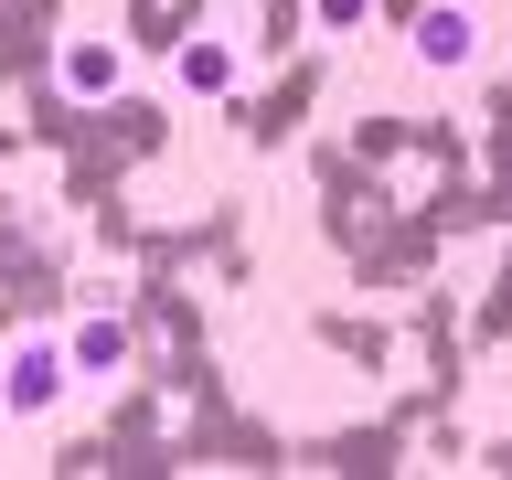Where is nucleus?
<instances>
[{"mask_svg":"<svg viewBox=\"0 0 512 480\" xmlns=\"http://www.w3.org/2000/svg\"><path fill=\"white\" fill-rule=\"evenodd\" d=\"M64 374H75V363H64V342H22L11 363H0V406H11V416H54Z\"/></svg>","mask_w":512,"mask_h":480,"instance_id":"1","label":"nucleus"},{"mask_svg":"<svg viewBox=\"0 0 512 480\" xmlns=\"http://www.w3.org/2000/svg\"><path fill=\"white\" fill-rule=\"evenodd\" d=\"M54 86H64V96H86V107H107V96L128 86V54L107 43V32H75V43L54 54Z\"/></svg>","mask_w":512,"mask_h":480,"instance_id":"2","label":"nucleus"},{"mask_svg":"<svg viewBox=\"0 0 512 480\" xmlns=\"http://www.w3.org/2000/svg\"><path fill=\"white\" fill-rule=\"evenodd\" d=\"M470 54H480V22L459 11V0H438V11L416 22V64H427V75H459Z\"/></svg>","mask_w":512,"mask_h":480,"instance_id":"3","label":"nucleus"},{"mask_svg":"<svg viewBox=\"0 0 512 480\" xmlns=\"http://www.w3.org/2000/svg\"><path fill=\"white\" fill-rule=\"evenodd\" d=\"M64 363H75V374H118V363H128V320L118 310H86L75 331H64Z\"/></svg>","mask_w":512,"mask_h":480,"instance_id":"4","label":"nucleus"},{"mask_svg":"<svg viewBox=\"0 0 512 480\" xmlns=\"http://www.w3.org/2000/svg\"><path fill=\"white\" fill-rule=\"evenodd\" d=\"M171 75H182V96H235V43H214V32H203V43H182V64H171Z\"/></svg>","mask_w":512,"mask_h":480,"instance_id":"5","label":"nucleus"},{"mask_svg":"<svg viewBox=\"0 0 512 480\" xmlns=\"http://www.w3.org/2000/svg\"><path fill=\"white\" fill-rule=\"evenodd\" d=\"M374 22V0H310V32H363Z\"/></svg>","mask_w":512,"mask_h":480,"instance_id":"6","label":"nucleus"}]
</instances>
